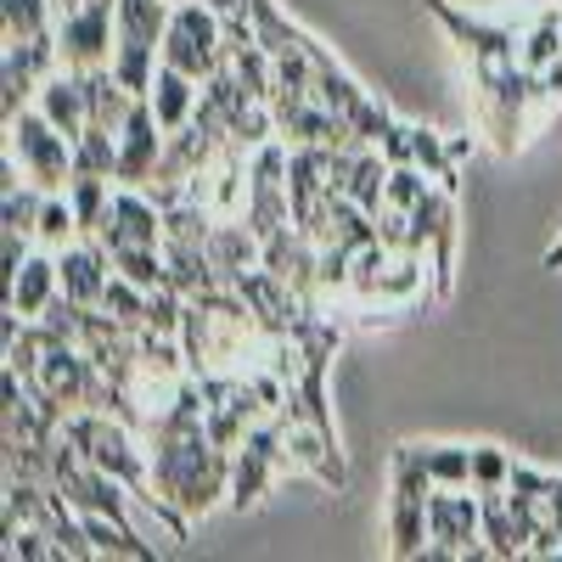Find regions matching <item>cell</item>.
I'll use <instances>...</instances> for the list:
<instances>
[{"instance_id": "18", "label": "cell", "mask_w": 562, "mask_h": 562, "mask_svg": "<svg viewBox=\"0 0 562 562\" xmlns=\"http://www.w3.org/2000/svg\"><path fill=\"white\" fill-rule=\"evenodd\" d=\"M422 467H428L434 490H467L473 484V450L467 445H416Z\"/></svg>"}, {"instance_id": "13", "label": "cell", "mask_w": 562, "mask_h": 562, "mask_svg": "<svg viewBox=\"0 0 562 562\" xmlns=\"http://www.w3.org/2000/svg\"><path fill=\"white\" fill-rule=\"evenodd\" d=\"M63 293V270H57V254L52 248H34L23 259V270L7 281V310L23 315V321H40L52 310V299Z\"/></svg>"}, {"instance_id": "1", "label": "cell", "mask_w": 562, "mask_h": 562, "mask_svg": "<svg viewBox=\"0 0 562 562\" xmlns=\"http://www.w3.org/2000/svg\"><path fill=\"white\" fill-rule=\"evenodd\" d=\"M153 445V495L186 518L220 506L231 495V450L209 439L203 422H164L147 434Z\"/></svg>"}, {"instance_id": "26", "label": "cell", "mask_w": 562, "mask_h": 562, "mask_svg": "<svg viewBox=\"0 0 562 562\" xmlns=\"http://www.w3.org/2000/svg\"><path fill=\"white\" fill-rule=\"evenodd\" d=\"M68 7H79V0H57V12H68Z\"/></svg>"}, {"instance_id": "24", "label": "cell", "mask_w": 562, "mask_h": 562, "mask_svg": "<svg viewBox=\"0 0 562 562\" xmlns=\"http://www.w3.org/2000/svg\"><path fill=\"white\" fill-rule=\"evenodd\" d=\"M512 484V456L501 445H479L473 450V490H506Z\"/></svg>"}, {"instance_id": "4", "label": "cell", "mask_w": 562, "mask_h": 562, "mask_svg": "<svg viewBox=\"0 0 562 562\" xmlns=\"http://www.w3.org/2000/svg\"><path fill=\"white\" fill-rule=\"evenodd\" d=\"M434 562L450 557H490L484 546V495L467 484V490H434L428 501V551Z\"/></svg>"}, {"instance_id": "2", "label": "cell", "mask_w": 562, "mask_h": 562, "mask_svg": "<svg viewBox=\"0 0 562 562\" xmlns=\"http://www.w3.org/2000/svg\"><path fill=\"white\" fill-rule=\"evenodd\" d=\"M7 158L23 169V180L40 186V192H68V180H74V140L34 102L18 119H7Z\"/></svg>"}, {"instance_id": "9", "label": "cell", "mask_w": 562, "mask_h": 562, "mask_svg": "<svg viewBox=\"0 0 562 562\" xmlns=\"http://www.w3.org/2000/svg\"><path fill=\"white\" fill-rule=\"evenodd\" d=\"M164 124L153 113L147 97H135L124 130H119V186H153L158 180V164H164Z\"/></svg>"}, {"instance_id": "6", "label": "cell", "mask_w": 562, "mask_h": 562, "mask_svg": "<svg viewBox=\"0 0 562 562\" xmlns=\"http://www.w3.org/2000/svg\"><path fill=\"white\" fill-rule=\"evenodd\" d=\"M57 68H63L57 29H45L34 40H7V45H0V119H18Z\"/></svg>"}, {"instance_id": "3", "label": "cell", "mask_w": 562, "mask_h": 562, "mask_svg": "<svg viewBox=\"0 0 562 562\" xmlns=\"http://www.w3.org/2000/svg\"><path fill=\"white\" fill-rule=\"evenodd\" d=\"M164 63L192 74V79H209L225 68V18L209 7V0H186L169 18V34H164Z\"/></svg>"}, {"instance_id": "7", "label": "cell", "mask_w": 562, "mask_h": 562, "mask_svg": "<svg viewBox=\"0 0 562 562\" xmlns=\"http://www.w3.org/2000/svg\"><path fill=\"white\" fill-rule=\"evenodd\" d=\"M113 45H119V7L113 0H79V7L57 12V52L63 68H108L113 63Z\"/></svg>"}, {"instance_id": "20", "label": "cell", "mask_w": 562, "mask_h": 562, "mask_svg": "<svg viewBox=\"0 0 562 562\" xmlns=\"http://www.w3.org/2000/svg\"><path fill=\"white\" fill-rule=\"evenodd\" d=\"M434 175L428 169H416V164H394L389 169V192H383V209H400V214H416L422 203H428V192H434Z\"/></svg>"}, {"instance_id": "19", "label": "cell", "mask_w": 562, "mask_h": 562, "mask_svg": "<svg viewBox=\"0 0 562 562\" xmlns=\"http://www.w3.org/2000/svg\"><path fill=\"white\" fill-rule=\"evenodd\" d=\"M0 23H7V40H34L57 29V0H0Z\"/></svg>"}, {"instance_id": "15", "label": "cell", "mask_w": 562, "mask_h": 562, "mask_svg": "<svg viewBox=\"0 0 562 562\" xmlns=\"http://www.w3.org/2000/svg\"><path fill=\"white\" fill-rule=\"evenodd\" d=\"M147 102H153L164 135H175L180 124H192V113L203 108V79H192V74H180V68L158 63V79H153V90H147Z\"/></svg>"}, {"instance_id": "14", "label": "cell", "mask_w": 562, "mask_h": 562, "mask_svg": "<svg viewBox=\"0 0 562 562\" xmlns=\"http://www.w3.org/2000/svg\"><path fill=\"white\" fill-rule=\"evenodd\" d=\"M34 108L52 119L68 140H85V130H90V97H85V74L79 68H57L52 79L40 85V97H34Z\"/></svg>"}, {"instance_id": "22", "label": "cell", "mask_w": 562, "mask_h": 562, "mask_svg": "<svg viewBox=\"0 0 562 562\" xmlns=\"http://www.w3.org/2000/svg\"><path fill=\"white\" fill-rule=\"evenodd\" d=\"M147 288H135V281H124L119 270H113V281H108V293H102V315H113L119 326H147Z\"/></svg>"}, {"instance_id": "5", "label": "cell", "mask_w": 562, "mask_h": 562, "mask_svg": "<svg viewBox=\"0 0 562 562\" xmlns=\"http://www.w3.org/2000/svg\"><path fill=\"white\" fill-rule=\"evenodd\" d=\"M428 501H434L428 467H422L416 445H400L394 450V506H389L394 557H422L428 551Z\"/></svg>"}, {"instance_id": "16", "label": "cell", "mask_w": 562, "mask_h": 562, "mask_svg": "<svg viewBox=\"0 0 562 562\" xmlns=\"http://www.w3.org/2000/svg\"><path fill=\"white\" fill-rule=\"evenodd\" d=\"M113 270L124 281H135V288H147V293L169 288V254L153 248V243H119L113 248Z\"/></svg>"}, {"instance_id": "27", "label": "cell", "mask_w": 562, "mask_h": 562, "mask_svg": "<svg viewBox=\"0 0 562 562\" xmlns=\"http://www.w3.org/2000/svg\"><path fill=\"white\" fill-rule=\"evenodd\" d=\"M175 7H186V0H175Z\"/></svg>"}, {"instance_id": "17", "label": "cell", "mask_w": 562, "mask_h": 562, "mask_svg": "<svg viewBox=\"0 0 562 562\" xmlns=\"http://www.w3.org/2000/svg\"><path fill=\"white\" fill-rule=\"evenodd\" d=\"M557 57H562V0H557V7H546V12L524 29V52H518V63H524L529 74H546Z\"/></svg>"}, {"instance_id": "11", "label": "cell", "mask_w": 562, "mask_h": 562, "mask_svg": "<svg viewBox=\"0 0 562 562\" xmlns=\"http://www.w3.org/2000/svg\"><path fill=\"white\" fill-rule=\"evenodd\" d=\"M428 12L461 40V52H467V68L473 63H518L524 52V34L512 29V23H484V18H467L456 7H445V0H428Z\"/></svg>"}, {"instance_id": "21", "label": "cell", "mask_w": 562, "mask_h": 562, "mask_svg": "<svg viewBox=\"0 0 562 562\" xmlns=\"http://www.w3.org/2000/svg\"><path fill=\"white\" fill-rule=\"evenodd\" d=\"M411 164H416V169H428L439 186H456L450 140H439V130H428V124H411Z\"/></svg>"}, {"instance_id": "23", "label": "cell", "mask_w": 562, "mask_h": 562, "mask_svg": "<svg viewBox=\"0 0 562 562\" xmlns=\"http://www.w3.org/2000/svg\"><path fill=\"white\" fill-rule=\"evenodd\" d=\"M7 557L12 562H52V557H68L63 540L40 524H23V529H7Z\"/></svg>"}, {"instance_id": "8", "label": "cell", "mask_w": 562, "mask_h": 562, "mask_svg": "<svg viewBox=\"0 0 562 562\" xmlns=\"http://www.w3.org/2000/svg\"><path fill=\"white\" fill-rule=\"evenodd\" d=\"M276 473H288V445H281V416L248 428V439L231 450V506L248 512L270 495Z\"/></svg>"}, {"instance_id": "10", "label": "cell", "mask_w": 562, "mask_h": 562, "mask_svg": "<svg viewBox=\"0 0 562 562\" xmlns=\"http://www.w3.org/2000/svg\"><path fill=\"white\" fill-rule=\"evenodd\" d=\"M281 445H288V473H315L326 490L344 484V461H338L333 428H321V422H310V416H288V411H281Z\"/></svg>"}, {"instance_id": "12", "label": "cell", "mask_w": 562, "mask_h": 562, "mask_svg": "<svg viewBox=\"0 0 562 562\" xmlns=\"http://www.w3.org/2000/svg\"><path fill=\"white\" fill-rule=\"evenodd\" d=\"M57 270H63V293L85 310H97L113 281V254L102 248V237H79L57 254Z\"/></svg>"}, {"instance_id": "25", "label": "cell", "mask_w": 562, "mask_h": 562, "mask_svg": "<svg viewBox=\"0 0 562 562\" xmlns=\"http://www.w3.org/2000/svg\"><path fill=\"white\" fill-rule=\"evenodd\" d=\"M546 265H551V270H562V243H557V248H546Z\"/></svg>"}]
</instances>
